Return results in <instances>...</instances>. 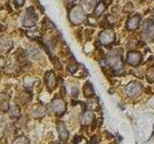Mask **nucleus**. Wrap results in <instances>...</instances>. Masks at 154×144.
Returning <instances> with one entry per match:
<instances>
[{
  "label": "nucleus",
  "instance_id": "nucleus-21",
  "mask_svg": "<svg viewBox=\"0 0 154 144\" xmlns=\"http://www.w3.org/2000/svg\"><path fill=\"white\" fill-rule=\"evenodd\" d=\"M82 140H83V137L81 136H75L73 138V143L74 144H79Z\"/></svg>",
  "mask_w": 154,
  "mask_h": 144
},
{
  "label": "nucleus",
  "instance_id": "nucleus-22",
  "mask_svg": "<svg viewBox=\"0 0 154 144\" xmlns=\"http://www.w3.org/2000/svg\"><path fill=\"white\" fill-rule=\"evenodd\" d=\"M24 3H25V0H14V5L17 7H22Z\"/></svg>",
  "mask_w": 154,
  "mask_h": 144
},
{
  "label": "nucleus",
  "instance_id": "nucleus-24",
  "mask_svg": "<svg viewBox=\"0 0 154 144\" xmlns=\"http://www.w3.org/2000/svg\"><path fill=\"white\" fill-rule=\"evenodd\" d=\"M91 144H98V138H97V136H93L91 137Z\"/></svg>",
  "mask_w": 154,
  "mask_h": 144
},
{
  "label": "nucleus",
  "instance_id": "nucleus-26",
  "mask_svg": "<svg viewBox=\"0 0 154 144\" xmlns=\"http://www.w3.org/2000/svg\"><path fill=\"white\" fill-rule=\"evenodd\" d=\"M66 1H67V2H69V3H71V2H73V1H75V0H66Z\"/></svg>",
  "mask_w": 154,
  "mask_h": 144
},
{
  "label": "nucleus",
  "instance_id": "nucleus-18",
  "mask_svg": "<svg viewBox=\"0 0 154 144\" xmlns=\"http://www.w3.org/2000/svg\"><path fill=\"white\" fill-rule=\"evenodd\" d=\"M146 79L148 82H150V83H154V66L150 67V68L147 70Z\"/></svg>",
  "mask_w": 154,
  "mask_h": 144
},
{
  "label": "nucleus",
  "instance_id": "nucleus-17",
  "mask_svg": "<svg viewBox=\"0 0 154 144\" xmlns=\"http://www.w3.org/2000/svg\"><path fill=\"white\" fill-rule=\"evenodd\" d=\"M19 115H20V109L17 106H13L11 108V117H14V118H17V117H19Z\"/></svg>",
  "mask_w": 154,
  "mask_h": 144
},
{
  "label": "nucleus",
  "instance_id": "nucleus-6",
  "mask_svg": "<svg viewBox=\"0 0 154 144\" xmlns=\"http://www.w3.org/2000/svg\"><path fill=\"white\" fill-rule=\"evenodd\" d=\"M51 107L53 112H54L56 114H63L66 110V104L63 99L61 98H55L52 100L51 102Z\"/></svg>",
  "mask_w": 154,
  "mask_h": 144
},
{
  "label": "nucleus",
  "instance_id": "nucleus-11",
  "mask_svg": "<svg viewBox=\"0 0 154 144\" xmlns=\"http://www.w3.org/2000/svg\"><path fill=\"white\" fill-rule=\"evenodd\" d=\"M58 134H59V137L62 141H66L69 139V133L67 131V129L66 127V125L63 122H59L58 123Z\"/></svg>",
  "mask_w": 154,
  "mask_h": 144
},
{
  "label": "nucleus",
  "instance_id": "nucleus-23",
  "mask_svg": "<svg viewBox=\"0 0 154 144\" xmlns=\"http://www.w3.org/2000/svg\"><path fill=\"white\" fill-rule=\"evenodd\" d=\"M71 94H72V96H74V97L76 98L77 96H78V94H79L78 88H71Z\"/></svg>",
  "mask_w": 154,
  "mask_h": 144
},
{
  "label": "nucleus",
  "instance_id": "nucleus-27",
  "mask_svg": "<svg viewBox=\"0 0 154 144\" xmlns=\"http://www.w3.org/2000/svg\"><path fill=\"white\" fill-rule=\"evenodd\" d=\"M91 106H96V104H91ZM91 110H94V109H95V108H94V107H91Z\"/></svg>",
  "mask_w": 154,
  "mask_h": 144
},
{
  "label": "nucleus",
  "instance_id": "nucleus-8",
  "mask_svg": "<svg viewBox=\"0 0 154 144\" xmlns=\"http://www.w3.org/2000/svg\"><path fill=\"white\" fill-rule=\"evenodd\" d=\"M45 85L47 86V88L49 90H53L56 88L57 80H56V76L53 71L46 72V74L45 76Z\"/></svg>",
  "mask_w": 154,
  "mask_h": 144
},
{
  "label": "nucleus",
  "instance_id": "nucleus-15",
  "mask_svg": "<svg viewBox=\"0 0 154 144\" xmlns=\"http://www.w3.org/2000/svg\"><path fill=\"white\" fill-rule=\"evenodd\" d=\"M84 95L87 98H91L94 95V90L90 82H87L84 86Z\"/></svg>",
  "mask_w": 154,
  "mask_h": 144
},
{
  "label": "nucleus",
  "instance_id": "nucleus-10",
  "mask_svg": "<svg viewBox=\"0 0 154 144\" xmlns=\"http://www.w3.org/2000/svg\"><path fill=\"white\" fill-rule=\"evenodd\" d=\"M13 48V41L10 38L1 37L0 38V52L7 53Z\"/></svg>",
  "mask_w": 154,
  "mask_h": 144
},
{
  "label": "nucleus",
  "instance_id": "nucleus-3",
  "mask_svg": "<svg viewBox=\"0 0 154 144\" xmlns=\"http://www.w3.org/2000/svg\"><path fill=\"white\" fill-rule=\"evenodd\" d=\"M143 38L146 40H154V20L153 19H146L143 25Z\"/></svg>",
  "mask_w": 154,
  "mask_h": 144
},
{
  "label": "nucleus",
  "instance_id": "nucleus-25",
  "mask_svg": "<svg viewBox=\"0 0 154 144\" xmlns=\"http://www.w3.org/2000/svg\"><path fill=\"white\" fill-rule=\"evenodd\" d=\"M6 65V61L3 58H0V67H4Z\"/></svg>",
  "mask_w": 154,
  "mask_h": 144
},
{
  "label": "nucleus",
  "instance_id": "nucleus-4",
  "mask_svg": "<svg viewBox=\"0 0 154 144\" xmlns=\"http://www.w3.org/2000/svg\"><path fill=\"white\" fill-rule=\"evenodd\" d=\"M38 21V16L33 8H28L26 10L25 16L22 19V25L24 27H33L36 25Z\"/></svg>",
  "mask_w": 154,
  "mask_h": 144
},
{
  "label": "nucleus",
  "instance_id": "nucleus-19",
  "mask_svg": "<svg viewBox=\"0 0 154 144\" xmlns=\"http://www.w3.org/2000/svg\"><path fill=\"white\" fill-rule=\"evenodd\" d=\"M13 144H27V139L25 136H19L14 139Z\"/></svg>",
  "mask_w": 154,
  "mask_h": 144
},
{
  "label": "nucleus",
  "instance_id": "nucleus-13",
  "mask_svg": "<svg viewBox=\"0 0 154 144\" xmlns=\"http://www.w3.org/2000/svg\"><path fill=\"white\" fill-rule=\"evenodd\" d=\"M106 10V3L104 1H99L95 5L94 10V14L95 16H99L103 14V12Z\"/></svg>",
  "mask_w": 154,
  "mask_h": 144
},
{
  "label": "nucleus",
  "instance_id": "nucleus-14",
  "mask_svg": "<svg viewBox=\"0 0 154 144\" xmlns=\"http://www.w3.org/2000/svg\"><path fill=\"white\" fill-rule=\"evenodd\" d=\"M94 115L91 112H87L83 114V116L81 118V123L83 125H90L91 122L94 121Z\"/></svg>",
  "mask_w": 154,
  "mask_h": 144
},
{
  "label": "nucleus",
  "instance_id": "nucleus-1",
  "mask_svg": "<svg viewBox=\"0 0 154 144\" xmlns=\"http://www.w3.org/2000/svg\"><path fill=\"white\" fill-rule=\"evenodd\" d=\"M69 19L75 25L82 23L86 19V14L84 9L80 6H74L69 13Z\"/></svg>",
  "mask_w": 154,
  "mask_h": 144
},
{
  "label": "nucleus",
  "instance_id": "nucleus-7",
  "mask_svg": "<svg viewBox=\"0 0 154 144\" xmlns=\"http://www.w3.org/2000/svg\"><path fill=\"white\" fill-rule=\"evenodd\" d=\"M99 41L103 45H109L115 41V33L112 30H104L99 35Z\"/></svg>",
  "mask_w": 154,
  "mask_h": 144
},
{
  "label": "nucleus",
  "instance_id": "nucleus-20",
  "mask_svg": "<svg viewBox=\"0 0 154 144\" xmlns=\"http://www.w3.org/2000/svg\"><path fill=\"white\" fill-rule=\"evenodd\" d=\"M67 69H69V71L70 72L71 74H73L77 71V64H75V62H72V64H69V66H67Z\"/></svg>",
  "mask_w": 154,
  "mask_h": 144
},
{
  "label": "nucleus",
  "instance_id": "nucleus-9",
  "mask_svg": "<svg viewBox=\"0 0 154 144\" xmlns=\"http://www.w3.org/2000/svg\"><path fill=\"white\" fill-rule=\"evenodd\" d=\"M142 61V54L137 51L129 52L127 54V62L130 65L136 66L138 65Z\"/></svg>",
  "mask_w": 154,
  "mask_h": 144
},
{
  "label": "nucleus",
  "instance_id": "nucleus-2",
  "mask_svg": "<svg viewBox=\"0 0 154 144\" xmlns=\"http://www.w3.org/2000/svg\"><path fill=\"white\" fill-rule=\"evenodd\" d=\"M107 64L112 67L115 71H120L123 68L122 56H120L117 52H112L108 55Z\"/></svg>",
  "mask_w": 154,
  "mask_h": 144
},
{
  "label": "nucleus",
  "instance_id": "nucleus-5",
  "mask_svg": "<svg viewBox=\"0 0 154 144\" xmlns=\"http://www.w3.org/2000/svg\"><path fill=\"white\" fill-rule=\"evenodd\" d=\"M143 90V86L139 82H131L125 86V92L129 97H137L141 94Z\"/></svg>",
  "mask_w": 154,
  "mask_h": 144
},
{
  "label": "nucleus",
  "instance_id": "nucleus-12",
  "mask_svg": "<svg viewBox=\"0 0 154 144\" xmlns=\"http://www.w3.org/2000/svg\"><path fill=\"white\" fill-rule=\"evenodd\" d=\"M140 22H141V18H140V16H134L128 19L126 27L128 30H136V29H138V27L140 26Z\"/></svg>",
  "mask_w": 154,
  "mask_h": 144
},
{
  "label": "nucleus",
  "instance_id": "nucleus-28",
  "mask_svg": "<svg viewBox=\"0 0 154 144\" xmlns=\"http://www.w3.org/2000/svg\"><path fill=\"white\" fill-rule=\"evenodd\" d=\"M52 144H56V143H52Z\"/></svg>",
  "mask_w": 154,
  "mask_h": 144
},
{
  "label": "nucleus",
  "instance_id": "nucleus-16",
  "mask_svg": "<svg viewBox=\"0 0 154 144\" xmlns=\"http://www.w3.org/2000/svg\"><path fill=\"white\" fill-rule=\"evenodd\" d=\"M81 3L85 8H87L88 10H91L95 6L96 0H81Z\"/></svg>",
  "mask_w": 154,
  "mask_h": 144
}]
</instances>
